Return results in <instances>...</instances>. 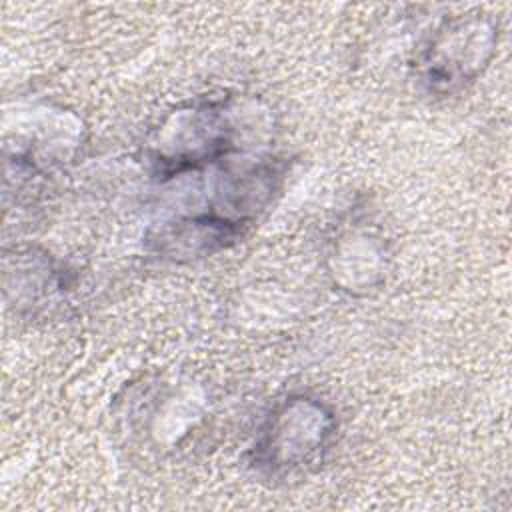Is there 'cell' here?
Segmentation results:
<instances>
[{"label":"cell","instance_id":"cell-1","mask_svg":"<svg viewBox=\"0 0 512 512\" xmlns=\"http://www.w3.org/2000/svg\"><path fill=\"white\" fill-rule=\"evenodd\" d=\"M256 106L236 96H198L168 112L148 136L154 180L170 182L232 160L250 144Z\"/></svg>","mask_w":512,"mask_h":512},{"label":"cell","instance_id":"cell-2","mask_svg":"<svg viewBox=\"0 0 512 512\" xmlns=\"http://www.w3.org/2000/svg\"><path fill=\"white\" fill-rule=\"evenodd\" d=\"M338 430L334 410L310 394H290L266 414L248 450L256 474L288 480L322 462Z\"/></svg>","mask_w":512,"mask_h":512},{"label":"cell","instance_id":"cell-3","mask_svg":"<svg viewBox=\"0 0 512 512\" xmlns=\"http://www.w3.org/2000/svg\"><path fill=\"white\" fill-rule=\"evenodd\" d=\"M496 46L498 26L492 16L480 10L448 16L420 44L416 78L428 94H458L484 74Z\"/></svg>","mask_w":512,"mask_h":512},{"label":"cell","instance_id":"cell-4","mask_svg":"<svg viewBox=\"0 0 512 512\" xmlns=\"http://www.w3.org/2000/svg\"><path fill=\"white\" fill-rule=\"evenodd\" d=\"M6 292H14V302L26 308L58 304L66 298L68 272L44 252L14 250V272L4 268Z\"/></svg>","mask_w":512,"mask_h":512}]
</instances>
